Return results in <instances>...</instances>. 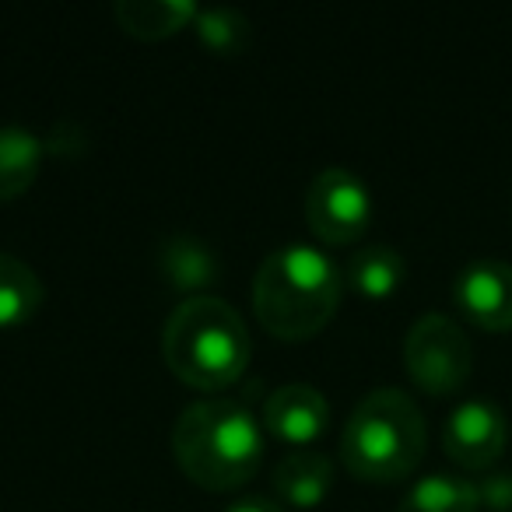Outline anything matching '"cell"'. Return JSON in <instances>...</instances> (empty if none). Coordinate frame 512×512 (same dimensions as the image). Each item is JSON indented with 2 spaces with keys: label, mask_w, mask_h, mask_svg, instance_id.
I'll return each mask as SVG.
<instances>
[{
  "label": "cell",
  "mask_w": 512,
  "mask_h": 512,
  "mask_svg": "<svg viewBox=\"0 0 512 512\" xmlns=\"http://www.w3.org/2000/svg\"><path fill=\"white\" fill-rule=\"evenodd\" d=\"M306 218L309 228L330 246L362 239L372 218V197L369 186L351 169L330 165L309 183L306 190Z\"/></svg>",
  "instance_id": "obj_6"
},
{
  "label": "cell",
  "mask_w": 512,
  "mask_h": 512,
  "mask_svg": "<svg viewBox=\"0 0 512 512\" xmlns=\"http://www.w3.org/2000/svg\"><path fill=\"white\" fill-rule=\"evenodd\" d=\"M341 288V271L323 249L288 242L274 249L256 271V320L281 341H306L334 320Z\"/></svg>",
  "instance_id": "obj_1"
},
{
  "label": "cell",
  "mask_w": 512,
  "mask_h": 512,
  "mask_svg": "<svg viewBox=\"0 0 512 512\" xmlns=\"http://www.w3.org/2000/svg\"><path fill=\"white\" fill-rule=\"evenodd\" d=\"M481 498H477V484L463 481L453 474H432L418 481L404 498H400L397 512H477Z\"/></svg>",
  "instance_id": "obj_16"
},
{
  "label": "cell",
  "mask_w": 512,
  "mask_h": 512,
  "mask_svg": "<svg viewBox=\"0 0 512 512\" xmlns=\"http://www.w3.org/2000/svg\"><path fill=\"white\" fill-rule=\"evenodd\" d=\"M274 491L295 509H316L334 488V460L320 449H292L274 467Z\"/></svg>",
  "instance_id": "obj_10"
},
{
  "label": "cell",
  "mask_w": 512,
  "mask_h": 512,
  "mask_svg": "<svg viewBox=\"0 0 512 512\" xmlns=\"http://www.w3.org/2000/svg\"><path fill=\"white\" fill-rule=\"evenodd\" d=\"M225 512H285L278 502H271V498L264 495H249V498H239V502H232Z\"/></svg>",
  "instance_id": "obj_19"
},
{
  "label": "cell",
  "mask_w": 512,
  "mask_h": 512,
  "mask_svg": "<svg viewBox=\"0 0 512 512\" xmlns=\"http://www.w3.org/2000/svg\"><path fill=\"white\" fill-rule=\"evenodd\" d=\"M197 36L204 39L207 50L221 53V57H235L249 46V18L239 15L235 8H207L197 11Z\"/></svg>",
  "instance_id": "obj_17"
},
{
  "label": "cell",
  "mask_w": 512,
  "mask_h": 512,
  "mask_svg": "<svg viewBox=\"0 0 512 512\" xmlns=\"http://www.w3.org/2000/svg\"><path fill=\"white\" fill-rule=\"evenodd\" d=\"M43 169V141L25 127H0V200H15Z\"/></svg>",
  "instance_id": "obj_11"
},
{
  "label": "cell",
  "mask_w": 512,
  "mask_h": 512,
  "mask_svg": "<svg viewBox=\"0 0 512 512\" xmlns=\"http://www.w3.org/2000/svg\"><path fill=\"white\" fill-rule=\"evenodd\" d=\"M113 15L130 36L137 39H165L197 18V4L190 0H120Z\"/></svg>",
  "instance_id": "obj_12"
},
{
  "label": "cell",
  "mask_w": 512,
  "mask_h": 512,
  "mask_svg": "<svg viewBox=\"0 0 512 512\" xmlns=\"http://www.w3.org/2000/svg\"><path fill=\"white\" fill-rule=\"evenodd\" d=\"M477 498L481 505L495 512H512V470H491L484 481L477 484Z\"/></svg>",
  "instance_id": "obj_18"
},
{
  "label": "cell",
  "mask_w": 512,
  "mask_h": 512,
  "mask_svg": "<svg viewBox=\"0 0 512 512\" xmlns=\"http://www.w3.org/2000/svg\"><path fill=\"white\" fill-rule=\"evenodd\" d=\"M509 442V421L488 400H467L449 414L442 428L446 456L467 470H488Z\"/></svg>",
  "instance_id": "obj_7"
},
{
  "label": "cell",
  "mask_w": 512,
  "mask_h": 512,
  "mask_svg": "<svg viewBox=\"0 0 512 512\" xmlns=\"http://www.w3.org/2000/svg\"><path fill=\"white\" fill-rule=\"evenodd\" d=\"M165 365L197 390H225L253 358L246 323L218 295H190L162 327Z\"/></svg>",
  "instance_id": "obj_3"
},
{
  "label": "cell",
  "mask_w": 512,
  "mask_h": 512,
  "mask_svg": "<svg viewBox=\"0 0 512 512\" xmlns=\"http://www.w3.org/2000/svg\"><path fill=\"white\" fill-rule=\"evenodd\" d=\"M43 306V281L25 260L0 253V327L29 323Z\"/></svg>",
  "instance_id": "obj_13"
},
{
  "label": "cell",
  "mask_w": 512,
  "mask_h": 512,
  "mask_svg": "<svg viewBox=\"0 0 512 512\" xmlns=\"http://www.w3.org/2000/svg\"><path fill=\"white\" fill-rule=\"evenodd\" d=\"M425 418L397 386H379L358 400L341 435V460L365 481H400L425 456Z\"/></svg>",
  "instance_id": "obj_4"
},
{
  "label": "cell",
  "mask_w": 512,
  "mask_h": 512,
  "mask_svg": "<svg viewBox=\"0 0 512 512\" xmlns=\"http://www.w3.org/2000/svg\"><path fill=\"white\" fill-rule=\"evenodd\" d=\"M404 274H407L404 256H400L393 246L376 242V246H365L351 256L348 285L355 288V292L369 295V299H386V295H393L400 288Z\"/></svg>",
  "instance_id": "obj_15"
},
{
  "label": "cell",
  "mask_w": 512,
  "mask_h": 512,
  "mask_svg": "<svg viewBox=\"0 0 512 512\" xmlns=\"http://www.w3.org/2000/svg\"><path fill=\"white\" fill-rule=\"evenodd\" d=\"M456 306L477 327L505 334L512 330V264L505 260H474L456 278Z\"/></svg>",
  "instance_id": "obj_8"
},
{
  "label": "cell",
  "mask_w": 512,
  "mask_h": 512,
  "mask_svg": "<svg viewBox=\"0 0 512 512\" xmlns=\"http://www.w3.org/2000/svg\"><path fill=\"white\" fill-rule=\"evenodd\" d=\"M404 365L421 390L432 397H446L470 379L474 348L456 320L442 313H425L421 320H414L404 337Z\"/></svg>",
  "instance_id": "obj_5"
},
{
  "label": "cell",
  "mask_w": 512,
  "mask_h": 512,
  "mask_svg": "<svg viewBox=\"0 0 512 512\" xmlns=\"http://www.w3.org/2000/svg\"><path fill=\"white\" fill-rule=\"evenodd\" d=\"M330 404L316 386L309 383H288L267 397L264 404V425L274 439L288 446H309L327 432Z\"/></svg>",
  "instance_id": "obj_9"
},
{
  "label": "cell",
  "mask_w": 512,
  "mask_h": 512,
  "mask_svg": "<svg viewBox=\"0 0 512 512\" xmlns=\"http://www.w3.org/2000/svg\"><path fill=\"white\" fill-rule=\"evenodd\" d=\"M162 271L172 288L193 292V288L211 285L218 278L221 264L200 239H193V235H172L162 246Z\"/></svg>",
  "instance_id": "obj_14"
},
{
  "label": "cell",
  "mask_w": 512,
  "mask_h": 512,
  "mask_svg": "<svg viewBox=\"0 0 512 512\" xmlns=\"http://www.w3.org/2000/svg\"><path fill=\"white\" fill-rule=\"evenodd\" d=\"M172 449L193 484L232 491L246 484L264 460V432L239 400H197L179 414Z\"/></svg>",
  "instance_id": "obj_2"
}]
</instances>
